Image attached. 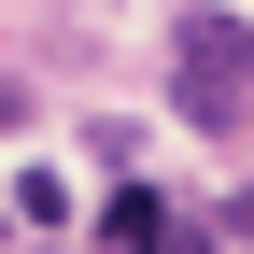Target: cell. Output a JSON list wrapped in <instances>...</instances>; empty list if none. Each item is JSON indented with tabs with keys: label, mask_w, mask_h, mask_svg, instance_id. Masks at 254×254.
I'll list each match as a JSON object with an SVG mask.
<instances>
[{
	"label": "cell",
	"mask_w": 254,
	"mask_h": 254,
	"mask_svg": "<svg viewBox=\"0 0 254 254\" xmlns=\"http://www.w3.org/2000/svg\"><path fill=\"white\" fill-rule=\"evenodd\" d=\"M170 57H184V113H198V127H240L254 113V28L240 14H184Z\"/></svg>",
	"instance_id": "1"
},
{
	"label": "cell",
	"mask_w": 254,
	"mask_h": 254,
	"mask_svg": "<svg viewBox=\"0 0 254 254\" xmlns=\"http://www.w3.org/2000/svg\"><path fill=\"white\" fill-rule=\"evenodd\" d=\"M14 113H28V99H14V85H0V141H14Z\"/></svg>",
	"instance_id": "3"
},
{
	"label": "cell",
	"mask_w": 254,
	"mask_h": 254,
	"mask_svg": "<svg viewBox=\"0 0 254 254\" xmlns=\"http://www.w3.org/2000/svg\"><path fill=\"white\" fill-rule=\"evenodd\" d=\"M155 254H212V226H198V212H170V226H155Z\"/></svg>",
	"instance_id": "2"
},
{
	"label": "cell",
	"mask_w": 254,
	"mask_h": 254,
	"mask_svg": "<svg viewBox=\"0 0 254 254\" xmlns=\"http://www.w3.org/2000/svg\"><path fill=\"white\" fill-rule=\"evenodd\" d=\"M240 226H254V198H240Z\"/></svg>",
	"instance_id": "4"
}]
</instances>
